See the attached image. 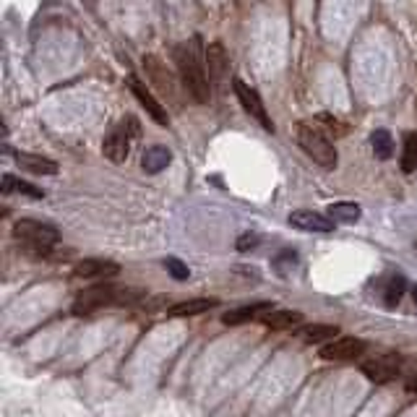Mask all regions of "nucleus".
Masks as SVG:
<instances>
[{
    "label": "nucleus",
    "mask_w": 417,
    "mask_h": 417,
    "mask_svg": "<svg viewBox=\"0 0 417 417\" xmlns=\"http://www.w3.org/2000/svg\"><path fill=\"white\" fill-rule=\"evenodd\" d=\"M199 42V37H193L190 42H180L175 47V63H178L180 84L185 86V91L199 105H208V100H211V81L206 76V60H201Z\"/></svg>",
    "instance_id": "1"
},
{
    "label": "nucleus",
    "mask_w": 417,
    "mask_h": 417,
    "mask_svg": "<svg viewBox=\"0 0 417 417\" xmlns=\"http://www.w3.org/2000/svg\"><path fill=\"white\" fill-rule=\"evenodd\" d=\"M146 298L144 289L136 287H112V285H94V287L79 292L73 300V313L76 316H89L107 305H139Z\"/></svg>",
    "instance_id": "2"
},
{
    "label": "nucleus",
    "mask_w": 417,
    "mask_h": 417,
    "mask_svg": "<svg viewBox=\"0 0 417 417\" xmlns=\"http://www.w3.org/2000/svg\"><path fill=\"white\" fill-rule=\"evenodd\" d=\"M295 139H298L300 149L305 151L318 167H324V169L337 167V162H339L337 146H334V141L328 139L324 130L318 128L316 120H303V123H298Z\"/></svg>",
    "instance_id": "3"
},
{
    "label": "nucleus",
    "mask_w": 417,
    "mask_h": 417,
    "mask_svg": "<svg viewBox=\"0 0 417 417\" xmlns=\"http://www.w3.org/2000/svg\"><path fill=\"white\" fill-rule=\"evenodd\" d=\"M13 238L21 240L29 250H37L42 256H47L52 245L60 240V232L47 222H40V219H19L13 225Z\"/></svg>",
    "instance_id": "4"
},
{
    "label": "nucleus",
    "mask_w": 417,
    "mask_h": 417,
    "mask_svg": "<svg viewBox=\"0 0 417 417\" xmlns=\"http://www.w3.org/2000/svg\"><path fill=\"white\" fill-rule=\"evenodd\" d=\"M139 136V120L136 118H126L120 120L118 126H112L105 141H102V151L109 162H126L130 154V139Z\"/></svg>",
    "instance_id": "5"
},
{
    "label": "nucleus",
    "mask_w": 417,
    "mask_h": 417,
    "mask_svg": "<svg viewBox=\"0 0 417 417\" xmlns=\"http://www.w3.org/2000/svg\"><path fill=\"white\" fill-rule=\"evenodd\" d=\"M144 70H146V79L154 84V89L162 94V97H167L169 102H180V86L178 79H175V73L167 68V63L157 55H144ZM185 89V86H183Z\"/></svg>",
    "instance_id": "6"
},
{
    "label": "nucleus",
    "mask_w": 417,
    "mask_h": 417,
    "mask_svg": "<svg viewBox=\"0 0 417 417\" xmlns=\"http://www.w3.org/2000/svg\"><path fill=\"white\" fill-rule=\"evenodd\" d=\"M232 86H235V94H238V100H240V105H243V109L248 112L250 118L256 120V123H259L264 130H274V123H271V118H268L266 105L261 102L259 91L253 89L250 84H245L243 79H235V81H232Z\"/></svg>",
    "instance_id": "7"
},
{
    "label": "nucleus",
    "mask_w": 417,
    "mask_h": 417,
    "mask_svg": "<svg viewBox=\"0 0 417 417\" xmlns=\"http://www.w3.org/2000/svg\"><path fill=\"white\" fill-rule=\"evenodd\" d=\"M204 60H206L211 89H222V86L227 84V76H229V55L227 50H225V45L219 40L208 42V47L204 50Z\"/></svg>",
    "instance_id": "8"
},
{
    "label": "nucleus",
    "mask_w": 417,
    "mask_h": 417,
    "mask_svg": "<svg viewBox=\"0 0 417 417\" xmlns=\"http://www.w3.org/2000/svg\"><path fill=\"white\" fill-rule=\"evenodd\" d=\"M360 373H363L367 381H373V384H388V381L399 378L402 363H399V358H394V355H378V358L363 360V363H360Z\"/></svg>",
    "instance_id": "9"
},
{
    "label": "nucleus",
    "mask_w": 417,
    "mask_h": 417,
    "mask_svg": "<svg viewBox=\"0 0 417 417\" xmlns=\"http://www.w3.org/2000/svg\"><path fill=\"white\" fill-rule=\"evenodd\" d=\"M365 352V342L358 337H337L334 342L324 344L321 358L337 360V363H347V360H358Z\"/></svg>",
    "instance_id": "10"
},
{
    "label": "nucleus",
    "mask_w": 417,
    "mask_h": 417,
    "mask_svg": "<svg viewBox=\"0 0 417 417\" xmlns=\"http://www.w3.org/2000/svg\"><path fill=\"white\" fill-rule=\"evenodd\" d=\"M128 86H130V91L136 94V100H139L141 105L146 107V112H149L151 118L157 120L159 126H165V128H167V126H169L167 107H165V105H162V102H159L157 97H154V94L146 89V84H144L139 76H128Z\"/></svg>",
    "instance_id": "11"
},
{
    "label": "nucleus",
    "mask_w": 417,
    "mask_h": 417,
    "mask_svg": "<svg viewBox=\"0 0 417 417\" xmlns=\"http://www.w3.org/2000/svg\"><path fill=\"white\" fill-rule=\"evenodd\" d=\"M289 225H292L295 229H303V232H324V235L337 229V222H331L326 214L313 211V208L292 211V214H289Z\"/></svg>",
    "instance_id": "12"
},
{
    "label": "nucleus",
    "mask_w": 417,
    "mask_h": 417,
    "mask_svg": "<svg viewBox=\"0 0 417 417\" xmlns=\"http://www.w3.org/2000/svg\"><path fill=\"white\" fill-rule=\"evenodd\" d=\"M404 289H407V282H404V277H399V274H384V277L376 282L378 298H381V303L388 305V308L399 305V300H402V295H404Z\"/></svg>",
    "instance_id": "13"
},
{
    "label": "nucleus",
    "mask_w": 417,
    "mask_h": 417,
    "mask_svg": "<svg viewBox=\"0 0 417 417\" xmlns=\"http://www.w3.org/2000/svg\"><path fill=\"white\" fill-rule=\"evenodd\" d=\"M120 266L109 259H84L76 264V277L81 279H94V277H115Z\"/></svg>",
    "instance_id": "14"
},
{
    "label": "nucleus",
    "mask_w": 417,
    "mask_h": 417,
    "mask_svg": "<svg viewBox=\"0 0 417 417\" xmlns=\"http://www.w3.org/2000/svg\"><path fill=\"white\" fill-rule=\"evenodd\" d=\"M16 165H19L21 169H26V172H34V175H58V162L42 157V154L19 151V154H16Z\"/></svg>",
    "instance_id": "15"
},
{
    "label": "nucleus",
    "mask_w": 417,
    "mask_h": 417,
    "mask_svg": "<svg viewBox=\"0 0 417 417\" xmlns=\"http://www.w3.org/2000/svg\"><path fill=\"white\" fill-rule=\"evenodd\" d=\"M219 300L217 298H193V300H183V303H175L172 308L167 310V316L172 318H185V316H201V313H208L211 308H217Z\"/></svg>",
    "instance_id": "16"
},
{
    "label": "nucleus",
    "mask_w": 417,
    "mask_h": 417,
    "mask_svg": "<svg viewBox=\"0 0 417 417\" xmlns=\"http://www.w3.org/2000/svg\"><path fill=\"white\" fill-rule=\"evenodd\" d=\"M264 326L274 328V331H292L303 324V313L300 310H271L266 316H261Z\"/></svg>",
    "instance_id": "17"
},
{
    "label": "nucleus",
    "mask_w": 417,
    "mask_h": 417,
    "mask_svg": "<svg viewBox=\"0 0 417 417\" xmlns=\"http://www.w3.org/2000/svg\"><path fill=\"white\" fill-rule=\"evenodd\" d=\"M169 162H172V151L167 146H162V144H154L149 149L144 151V157H141V167L144 172H149V175H157L162 169L167 167Z\"/></svg>",
    "instance_id": "18"
},
{
    "label": "nucleus",
    "mask_w": 417,
    "mask_h": 417,
    "mask_svg": "<svg viewBox=\"0 0 417 417\" xmlns=\"http://www.w3.org/2000/svg\"><path fill=\"white\" fill-rule=\"evenodd\" d=\"M271 303H253V305H243V308H235L229 310V313H225L222 316V321L227 324V326H238V324H245V321H250V318H256L259 313H271Z\"/></svg>",
    "instance_id": "19"
},
{
    "label": "nucleus",
    "mask_w": 417,
    "mask_h": 417,
    "mask_svg": "<svg viewBox=\"0 0 417 417\" xmlns=\"http://www.w3.org/2000/svg\"><path fill=\"white\" fill-rule=\"evenodd\" d=\"M360 206L358 204H352V201H337V204H331L326 206V217L331 222H344V225H355L360 219Z\"/></svg>",
    "instance_id": "20"
},
{
    "label": "nucleus",
    "mask_w": 417,
    "mask_h": 417,
    "mask_svg": "<svg viewBox=\"0 0 417 417\" xmlns=\"http://www.w3.org/2000/svg\"><path fill=\"white\" fill-rule=\"evenodd\" d=\"M339 334L337 326H328V324H313V326H305L300 331V337L303 342H308V344H321V342H334Z\"/></svg>",
    "instance_id": "21"
},
{
    "label": "nucleus",
    "mask_w": 417,
    "mask_h": 417,
    "mask_svg": "<svg viewBox=\"0 0 417 417\" xmlns=\"http://www.w3.org/2000/svg\"><path fill=\"white\" fill-rule=\"evenodd\" d=\"M370 144H373V154L378 159H391L394 157V139H391V133L384 128H378L370 133Z\"/></svg>",
    "instance_id": "22"
},
{
    "label": "nucleus",
    "mask_w": 417,
    "mask_h": 417,
    "mask_svg": "<svg viewBox=\"0 0 417 417\" xmlns=\"http://www.w3.org/2000/svg\"><path fill=\"white\" fill-rule=\"evenodd\" d=\"M402 169L404 172H415L417 169V130L404 136V146H402Z\"/></svg>",
    "instance_id": "23"
},
{
    "label": "nucleus",
    "mask_w": 417,
    "mask_h": 417,
    "mask_svg": "<svg viewBox=\"0 0 417 417\" xmlns=\"http://www.w3.org/2000/svg\"><path fill=\"white\" fill-rule=\"evenodd\" d=\"M10 190H19L29 199H45V193L40 188H34L31 183H24V180H16L13 175H3V193H10Z\"/></svg>",
    "instance_id": "24"
},
{
    "label": "nucleus",
    "mask_w": 417,
    "mask_h": 417,
    "mask_svg": "<svg viewBox=\"0 0 417 417\" xmlns=\"http://www.w3.org/2000/svg\"><path fill=\"white\" fill-rule=\"evenodd\" d=\"M316 126L324 130V133H326L328 139H331V136H334V139H339V136H344V133H347V126H344V123H342L339 118H334V115H328V112L318 115Z\"/></svg>",
    "instance_id": "25"
},
{
    "label": "nucleus",
    "mask_w": 417,
    "mask_h": 417,
    "mask_svg": "<svg viewBox=\"0 0 417 417\" xmlns=\"http://www.w3.org/2000/svg\"><path fill=\"white\" fill-rule=\"evenodd\" d=\"M165 268L169 271V277L178 279V282H185V279L190 277V268L185 266V264H183L180 259H172V256H169V259H165Z\"/></svg>",
    "instance_id": "26"
},
{
    "label": "nucleus",
    "mask_w": 417,
    "mask_h": 417,
    "mask_svg": "<svg viewBox=\"0 0 417 417\" xmlns=\"http://www.w3.org/2000/svg\"><path fill=\"white\" fill-rule=\"evenodd\" d=\"M261 243L259 235H253V232H245V235H240L238 238V250H253L256 245Z\"/></svg>",
    "instance_id": "27"
},
{
    "label": "nucleus",
    "mask_w": 417,
    "mask_h": 417,
    "mask_svg": "<svg viewBox=\"0 0 417 417\" xmlns=\"http://www.w3.org/2000/svg\"><path fill=\"white\" fill-rule=\"evenodd\" d=\"M407 391L409 394H417V370L407 378Z\"/></svg>",
    "instance_id": "28"
},
{
    "label": "nucleus",
    "mask_w": 417,
    "mask_h": 417,
    "mask_svg": "<svg viewBox=\"0 0 417 417\" xmlns=\"http://www.w3.org/2000/svg\"><path fill=\"white\" fill-rule=\"evenodd\" d=\"M412 298H415V305H417V285L412 287Z\"/></svg>",
    "instance_id": "29"
}]
</instances>
